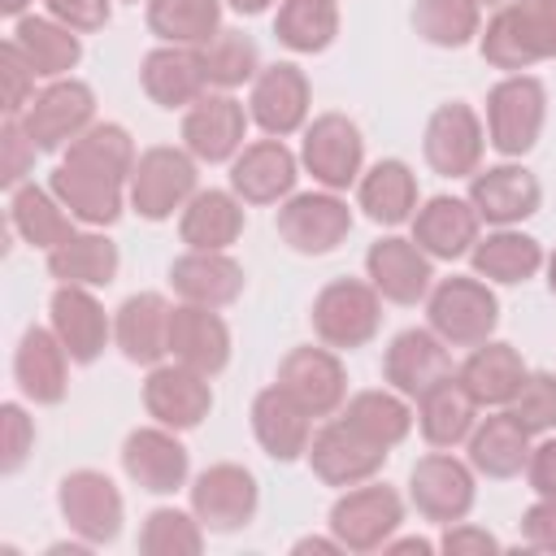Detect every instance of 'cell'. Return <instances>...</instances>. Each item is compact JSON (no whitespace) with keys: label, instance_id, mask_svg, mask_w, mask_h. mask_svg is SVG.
I'll return each mask as SVG.
<instances>
[{"label":"cell","instance_id":"obj_1","mask_svg":"<svg viewBox=\"0 0 556 556\" xmlns=\"http://www.w3.org/2000/svg\"><path fill=\"white\" fill-rule=\"evenodd\" d=\"M478 52L504 74L556 61V0H504L478 35Z\"/></svg>","mask_w":556,"mask_h":556},{"label":"cell","instance_id":"obj_2","mask_svg":"<svg viewBox=\"0 0 556 556\" xmlns=\"http://www.w3.org/2000/svg\"><path fill=\"white\" fill-rule=\"evenodd\" d=\"M426 321L447 348H478L500 326V300L478 274L439 278L426 295Z\"/></svg>","mask_w":556,"mask_h":556},{"label":"cell","instance_id":"obj_3","mask_svg":"<svg viewBox=\"0 0 556 556\" xmlns=\"http://www.w3.org/2000/svg\"><path fill=\"white\" fill-rule=\"evenodd\" d=\"M308 321H313L317 343H326L334 352L365 348L382 326V295L369 278H330L313 295Z\"/></svg>","mask_w":556,"mask_h":556},{"label":"cell","instance_id":"obj_4","mask_svg":"<svg viewBox=\"0 0 556 556\" xmlns=\"http://www.w3.org/2000/svg\"><path fill=\"white\" fill-rule=\"evenodd\" d=\"M547 122V87L534 74H504L486 91V143L500 156H526Z\"/></svg>","mask_w":556,"mask_h":556},{"label":"cell","instance_id":"obj_5","mask_svg":"<svg viewBox=\"0 0 556 556\" xmlns=\"http://www.w3.org/2000/svg\"><path fill=\"white\" fill-rule=\"evenodd\" d=\"M126 191H130V208L143 222H165V217L182 213V204L200 191L195 156L187 148H169V143L143 148Z\"/></svg>","mask_w":556,"mask_h":556},{"label":"cell","instance_id":"obj_6","mask_svg":"<svg viewBox=\"0 0 556 556\" xmlns=\"http://www.w3.org/2000/svg\"><path fill=\"white\" fill-rule=\"evenodd\" d=\"M326 526L343 543V552H378L404 526V500L395 486L369 478V482L343 486V495L330 504Z\"/></svg>","mask_w":556,"mask_h":556},{"label":"cell","instance_id":"obj_7","mask_svg":"<svg viewBox=\"0 0 556 556\" xmlns=\"http://www.w3.org/2000/svg\"><path fill=\"white\" fill-rule=\"evenodd\" d=\"M300 165L326 191H348L365 169V139L348 113H317L300 139Z\"/></svg>","mask_w":556,"mask_h":556},{"label":"cell","instance_id":"obj_8","mask_svg":"<svg viewBox=\"0 0 556 556\" xmlns=\"http://www.w3.org/2000/svg\"><path fill=\"white\" fill-rule=\"evenodd\" d=\"M278 239L300 256H326L334 252L352 230V208L339 191H300L278 204Z\"/></svg>","mask_w":556,"mask_h":556},{"label":"cell","instance_id":"obj_9","mask_svg":"<svg viewBox=\"0 0 556 556\" xmlns=\"http://www.w3.org/2000/svg\"><path fill=\"white\" fill-rule=\"evenodd\" d=\"M473 500H478L473 465L456 460L452 452H430L408 469V504L434 526L465 521L473 513Z\"/></svg>","mask_w":556,"mask_h":556},{"label":"cell","instance_id":"obj_10","mask_svg":"<svg viewBox=\"0 0 556 556\" xmlns=\"http://www.w3.org/2000/svg\"><path fill=\"white\" fill-rule=\"evenodd\" d=\"M187 491H191V513L200 517V526L208 534H235L261 508L256 473L243 469V465H235V460H222V465L200 469Z\"/></svg>","mask_w":556,"mask_h":556},{"label":"cell","instance_id":"obj_11","mask_svg":"<svg viewBox=\"0 0 556 556\" xmlns=\"http://www.w3.org/2000/svg\"><path fill=\"white\" fill-rule=\"evenodd\" d=\"M17 122L26 126L39 152H61L96 122V91L78 78H52L43 91H35Z\"/></svg>","mask_w":556,"mask_h":556},{"label":"cell","instance_id":"obj_12","mask_svg":"<svg viewBox=\"0 0 556 556\" xmlns=\"http://www.w3.org/2000/svg\"><path fill=\"white\" fill-rule=\"evenodd\" d=\"M56 508H61L65 526L78 539H87L91 547L113 543L122 534V521H126L122 491L100 469H74V473H65L61 486H56Z\"/></svg>","mask_w":556,"mask_h":556},{"label":"cell","instance_id":"obj_13","mask_svg":"<svg viewBox=\"0 0 556 556\" xmlns=\"http://www.w3.org/2000/svg\"><path fill=\"white\" fill-rule=\"evenodd\" d=\"M482 148H486V126L473 113V104L465 100H447L430 113L426 135H421V152L426 165L443 178H473L482 165Z\"/></svg>","mask_w":556,"mask_h":556},{"label":"cell","instance_id":"obj_14","mask_svg":"<svg viewBox=\"0 0 556 556\" xmlns=\"http://www.w3.org/2000/svg\"><path fill=\"white\" fill-rule=\"evenodd\" d=\"M308 417H334L348 400V369L339 361L334 348H291L278 361V378H274Z\"/></svg>","mask_w":556,"mask_h":556},{"label":"cell","instance_id":"obj_15","mask_svg":"<svg viewBox=\"0 0 556 556\" xmlns=\"http://www.w3.org/2000/svg\"><path fill=\"white\" fill-rule=\"evenodd\" d=\"M248 109L230 96V91H204L200 100H191L182 109V148L204 161V165H222L235 161L248 135Z\"/></svg>","mask_w":556,"mask_h":556},{"label":"cell","instance_id":"obj_16","mask_svg":"<svg viewBox=\"0 0 556 556\" xmlns=\"http://www.w3.org/2000/svg\"><path fill=\"white\" fill-rule=\"evenodd\" d=\"M391 447L365 439L356 426H348L343 417H330L313 443H308V465L313 473L326 482V486H356V482H369L382 473Z\"/></svg>","mask_w":556,"mask_h":556},{"label":"cell","instance_id":"obj_17","mask_svg":"<svg viewBox=\"0 0 556 556\" xmlns=\"http://www.w3.org/2000/svg\"><path fill=\"white\" fill-rule=\"evenodd\" d=\"M308 100H313L308 74L295 61H274V65H261V74L252 78L248 117L265 135L287 139V135H295V130L308 126Z\"/></svg>","mask_w":556,"mask_h":556},{"label":"cell","instance_id":"obj_18","mask_svg":"<svg viewBox=\"0 0 556 556\" xmlns=\"http://www.w3.org/2000/svg\"><path fill=\"white\" fill-rule=\"evenodd\" d=\"M122 469H126V478L139 491L174 495L178 486H187L191 456L178 443V430H169V426L156 421V426H139V430L126 434V443H122Z\"/></svg>","mask_w":556,"mask_h":556},{"label":"cell","instance_id":"obj_19","mask_svg":"<svg viewBox=\"0 0 556 556\" xmlns=\"http://www.w3.org/2000/svg\"><path fill=\"white\" fill-rule=\"evenodd\" d=\"M143 408L169 430H195L208 408H213V387L208 374L174 361V365H152L143 378Z\"/></svg>","mask_w":556,"mask_h":556},{"label":"cell","instance_id":"obj_20","mask_svg":"<svg viewBox=\"0 0 556 556\" xmlns=\"http://www.w3.org/2000/svg\"><path fill=\"white\" fill-rule=\"evenodd\" d=\"M295 178H300V161L274 135L243 143L239 156L230 161V191L243 204H282L295 191Z\"/></svg>","mask_w":556,"mask_h":556},{"label":"cell","instance_id":"obj_21","mask_svg":"<svg viewBox=\"0 0 556 556\" xmlns=\"http://www.w3.org/2000/svg\"><path fill=\"white\" fill-rule=\"evenodd\" d=\"M48 187H52V195L65 204V213H70L74 222L96 226V230L113 226V222L122 217V208H126V195H130L122 178L100 174V169L78 165V161H65V156H61V165L52 169Z\"/></svg>","mask_w":556,"mask_h":556},{"label":"cell","instance_id":"obj_22","mask_svg":"<svg viewBox=\"0 0 556 556\" xmlns=\"http://www.w3.org/2000/svg\"><path fill=\"white\" fill-rule=\"evenodd\" d=\"M365 278L378 287L382 300H391V304H417L434 287V261L417 248V239L387 235V239L369 243V252H365Z\"/></svg>","mask_w":556,"mask_h":556},{"label":"cell","instance_id":"obj_23","mask_svg":"<svg viewBox=\"0 0 556 556\" xmlns=\"http://www.w3.org/2000/svg\"><path fill=\"white\" fill-rule=\"evenodd\" d=\"M469 204L491 226H517V222L539 213L543 187L526 165L504 161V165H486L469 178Z\"/></svg>","mask_w":556,"mask_h":556},{"label":"cell","instance_id":"obj_24","mask_svg":"<svg viewBox=\"0 0 556 556\" xmlns=\"http://www.w3.org/2000/svg\"><path fill=\"white\" fill-rule=\"evenodd\" d=\"M447 374H452V352L430 326L400 330L382 352V382L408 400H417L426 387H434Z\"/></svg>","mask_w":556,"mask_h":556},{"label":"cell","instance_id":"obj_25","mask_svg":"<svg viewBox=\"0 0 556 556\" xmlns=\"http://www.w3.org/2000/svg\"><path fill=\"white\" fill-rule=\"evenodd\" d=\"M48 313H52V330H56V339L65 343V352H70L74 365L100 361V352L109 348L113 321H109L104 304L91 295V287L56 282V291H52V300H48Z\"/></svg>","mask_w":556,"mask_h":556},{"label":"cell","instance_id":"obj_26","mask_svg":"<svg viewBox=\"0 0 556 556\" xmlns=\"http://www.w3.org/2000/svg\"><path fill=\"white\" fill-rule=\"evenodd\" d=\"M139 83L148 91L152 104L161 109H187L191 100H200L208 91V74H204V52L187 48V43H161L139 61Z\"/></svg>","mask_w":556,"mask_h":556},{"label":"cell","instance_id":"obj_27","mask_svg":"<svg viewBox=\"0 0 556 556\" xmlns=\"http://www.w3.org/2000/svg\"><path fill=\"white\" fill-rule=\"evenodd\" d=\"M252 434L261 443V452L278 465H291L300 456H308L313 443V417L274 382L265 391H256L252 400Z\"/></svg>","mask_w":556,"mask_h":556},{"label":"cell","instance_id":"obj_28","mask_svg":"<svg viewBox=\"0 0 556 556\" xmlns=\"http://www.w3.org/2000/svg\"><path fill=\"white\" fill-rule=\"evenodd\" d=\"M478 208L469 204V195H430L417 213H413V239L430 261H456L478 243Z\"/></svg>","mask_w":556,"mask_h":556},{"label":"cell","instance_id":"obj_29","mask_svg":"<svg viewBox=\"0 0 556 556\" xmlns=\"http://www.w3.org/2000/svg\"><path fill=\"white\" fill-rule=\"evenodd\" d=\"M169 304L161 291H135L117 304L113 317V339L122 348V356L130 365H161V356H169Z\"/></svg>","mask_w":556,"mask_h":556},{"label":"cell","instance_id":"obj_30","mask_svg":"<svg viewBox=\"0 0 556 556\" xmlns=\"http://www.w3.org/2000/svg\"><path fill=\"white\" fill-rule=\"evenodd\" d=\"M169 356L200 369V374H222L230 365V330L217 308L204 304H178L169 313Z\"/></svg>","mask_w":556,"mask_h":556},{"label":"cell","instance_id":"obj_31","mask_svg":"<svg viewBox=\"0 0 556 556\" xmlns=\"http://www.w3.org/2000/svg\"><path fill=\"white\" fill-rule=\"evenodd\" d=\"M13 378L17 391L30 404H61L70 391V352L56 339V330L30 326L13 352Z\"/></svg>","mask_w":556,"mask_h":556},{"label":"cell","instance_id":"obj_32","mask_svg":"<svg viewBox=\"0 0 556 556\" xmlns=\"http://www.w3.org/2000/svg\"><path fill=\"white\" fill-rule=\"evenodd\" d=\"M169 287L187 304L226 308V304H235L243 295V265L235 256H226V252H195V248H187L169 265Z\"/></svg>","mask_w":556,"mask_h":556},{"label":"cell","instance_id":"obj_33","mask_svg":"<svg viewBox=\"0 0 556 556\" xmlns=\"http://www.w3.org/2000/svg\"><path fill=\"white\" fill-rule=\"evenodd\" d=\"M478 408L482 404L469 395V387L456 374H447L417 395V430L430 447H456L473 434Z\"/></svg>","mask_w":556,"mask_h":556},{"label":"cell","instance_id":"obj_34","mask_svg":"<svg viewBox=\"0 0 556 556\" xmlns=\"http://www.w3.org/2000/svg\"><path fill=\"white\" fill-rule=\"evenodd\" d=\"M243 200L235 191H195L178 213V239L195 252H226L243 235Z\"/></svg>","mask_w":556,"mask_h":556},{"label":"cell","instance_id":"obj_35","mask_svg":"<svg viewBox=\"0 0 556 556\" xmlns=\"http://www.w3.org/2000/svg\"><path fill=\"white\" fill-rule=\"evenodd\" d=\"M469 265L478 278L486 282H500V287H517L526 278H534L547 256H543V243L526 230H513V226H495L486 239H478L469 248Z\"/></svg>","mask_w":556,"mask_h":556},{"label":"cell","instance_id":"obj_36","mask_svg":"<svg viewBox=\"0 0 556 556\" xmlns=\"http://www.w3.org/2000/svg\"><path fill=\"white\" fill-rule=\"evenodd\" d=\"M356 204L378 226H404L417 213V174L400 156H387L356 178Z\"/></svg>","mask_w":556,"mask_h":556},{"label":"cell","instance_id":"obj_37","mask_svg":"<svg viewBox=\"0 0 556 556\" xmlns=\"http://www.w3.org/2000/svg\"><path fill=\"white\" fill-rule=\"evenodd\" d=\"M465 443H469V465H473V473H482V478L508 482V478H517V473L530 465V434L513 421L508 408L482 417Z\"/></svg>","mask_w":556,"mask_h":556},{"label":"cell","instance_id":"obj_38","mask_svg":"<svg viewBox=\"0 0 556 556\" xmlns=\"http://www.w3.org/2000/svg\"><path fill=\"white\" fill-rule=\"evenodd\" d=\"M117 243L104 235V230H74L65 243H56L48 252V274L56 282H70V287H109L117 278Z\"/></svg>","mask_w":556,"mask_h":556},{"label":"cell","instance_id":"obj_39","mask_svg":"<svg viewBox=\"0 0 556 556\" xmlns=\"http://www.w3.org/2000/svg\"><path fill=\"white\" fill-rule=\"evenodd\" d=\"M526 361H521V352L513 348V343H495V339H486V343H478L469 356H465V365L456 369V378L469 387V395L486 408H504L513 395H517V387L526 382Z\"/></svg>","mask_w":556,"mask_h":556},{"label":"cell","instance_id":"obj_40","mask_svg":"<svg viewBox=\"0 0 556 556\" xmlns=\"http://www.w3.org/2000/svg\"><path fill=\"white\" fill-rule=\"evenodd\" d=\"M9 39L26 52V61L35 65L39 78H65V74L83 61V39H78V30L61 26L56 17L22 13V17L13 22V35H9Z\"/></svg>","mask_w":556,"mask_h":556},{"label":"cell","instance_id":"obj_41","mask_svg":"<svg viewBox=\"0 0 556 556\" xmlns=\"http://www.w3.org/2000/svg\"><path fill=\"white\" fill-rule=\"evenodd\" d=\"M9 226L39 252H52L74 235V217L65 213V204L52 195V187H35V182L9 191Z\"/></svg>","mask_w":556,"mask_h":556},{"label":"cell","instance_id":"obj_42","mask_svg":"<svg viewBox=\"0 0 556 556\" xmlns=\"http://www.w3.org/2000/svg\"><path fill=\"white\" fill-rule=\"evenodd\" d=\"M339 417L348 426H356L365 439L382 443V447L404 443L408 430H413V421H417V413L408 408V395H400L391 387H369V391L348 395L343 408H339Z\"/></svg>","mask_w":556,"mask_h":556},{"label":"cell","instance_id":"obj_43","mask_svg":"<svg viewBox=\"0 0 556 556\" xmlns=\"http://www.w3.org/2000/svg\"><path fill=\"white\" fill-rule=\"evenodd\" d=\"M148 30L161 43L204 48L222 30V0H148Z\"/></svg>","mask_w":556,"mask_h":556},{"label":"cell","instance_id":"obj_44","mask_svg":"<svg viewBox=\"0 0 556 556\" xmlns=\"http://www.w3.org/2000/svg\"><path fill=\"white\" fill-rule=\"evenodd\" d=\"M274 35L291 52H326L339 35L334 0H278Z\"/></svg>","mask_w":556,"mask_h":556},{"label":"cell","instance_id":"obj_45","mask_svg":"<svg viewBox=\"0 0 556 556\" xmlns=\"http://www.w3.org/2000/svg\"><path fill=\"white\" fill-rule=\"evenodd\" d=\"M65 161H78V165H91L100 174H113L130 187V174H135V139L126 126L117 122H91L70 148H65Z\"/></svg>","mask_w":556,"mask_h":556},{"label":"cell","instance_id":"obj_46","mask_svg":"<svg viewBox=\"0 0 556 556\" xmlns=\"http://www.w3.org/2000/svg\"><path fill=\"white\" fill-rule=\"evenodd\" d=\"M482 4L473 0H417L413 4V30L434 48H465L482 35Z\"/></svg>","mask_w":556,"mask_h":556},{"label":"cell","instance_id":"obj_47","mask_svg":"<svg viewBox=\"0 0 556 556\" xmlns=\"http://www.w3.org/2000/svg\"><path fill=\"white\" fill-rule=\"evenodd\" d=\"M200 52H204V74H208L213 91H235L261 74L256 39L243 30H217Z\"/></svg>","mask_w":556,"mask_h":556},{"label":"cell","instance_id":"obj_48","mask_svg":"<svg viewBox=\"0 0 556 556\" xmlns=\"http://www.w3.org/2000/svg\"><path fill=\"white\" fill-rule=\"evenodd\" d=\"M204 547V526L195 513L182 508H152L139 526L143 556H195Z\"/></svg>","mask_w":556,"mask_h":556},{"label":"cell","instance_id":"obj_49","mask_svg":"<svg viewBox=\"0 0 556 556\" xmlns=\"http://www.w3.org/2000/svg\"><path fill=\"white\" fill-rule=\"evenodd\" d=\"M504 408L513 413V421H517L530 439L556 430V374H547V369H530L526 382L517 387V395H513Z\"/></svg>","mask_w":556,"mask_h":556},{"label":"cell","instance_id":"obj_50","mask_svg":"<svg viewBox=\"0 0 556 556\" xmlns=\"http://www.w3.org/2000/svg\"><path fill=\"white\" fill-rule=\"evenodd\" d=\"M0 78H4V117H22V109L35 100V78L39 74L13 39L0 43Z\"/></svg>","mask_w":556,"mask_h":556},{"label":"cell","instance_id":"obj_51","mask_svg":"<svg viewBox=\"0 0 556 556\" xmlns=\"http://www.w3.org/2000/svg\"><path fill=\"white\" fill-rule=\"evenodd\" d=\"M35 139L26 135V126L17 122V117H4V126H0V187H22L26 182V174L35 169Z\"/></svg>","mask_w":556,"mask_h":556},{"label":"cell","instance_id":"obj_52","mask_svg":"<svg viewBox=\"0 0 556 556\" xmlns=\"http://www.w3.org/2000/svg\"><path fill=\"white\" fill-rule=\"evenodd\" d=\"M0 430H4V456H0V469L4 473H17L35 447V421L26 417L22 404H0Z\"/></svg>","mask_w":556,"mask_h":556},{"label":"cell","instance_id":"obj_53","mask_svg":"<svg viewBox=\"0 0 556 556\" xmlns=\"http://www.w3.org/2000/svg\"><path fill=\"white\" fill-rule=\"evenodd\" d=\"M48 4V17H56L61 26L87 35V30H100L109 26V0H43Z\"/></svg>","mask_w":556,"mask_h":556},{"label":"cell","instance_id":"obj_54","mask_svg":"<svg viewBox=\"0 0 556 556\" xmlns=\"http://www.w3.org/2000/svg\"><path fill=\"white\" fill-rule=\"evenodd\" d=\"M521 539L534 552H556V500L539 495L526 513H521Z\"/></svg>","mask_w":556,"mask_h":556},{"label":"cell","instance_id":"obj_55","mask_svg":"<svg viewBox=\"0 0 556 556\" xmlns=\"http://www.w3.org/2000/svg\"><path fill=\"white\" fill-rule=\"evenodd\" d=\"M439 552L447 556H486V552H500V539L486 534L482 526H469V521H452L439 539Z\"/></svg>","mask_w":556,"mask_h":556},{"label":"cell","instance_id":"obj_56","mask_svg":"<svg viewBox=\"0 0 556 556\" xmlns=\"http://www.w3.org/2000/svg\"><path fill=\"white\" fill-rule=\"evenodd\" d=\"M526 478H530V491H534V495L556 500V434H552V439H543L539 447H530Z\"/></svg>","mask_w":556,"mask_h":556},{"label":"cell","instance_id":"obj_57","mask_svg":"<svg viewBox=\"0 0 556 556\" xmlns=\"http://www.w3.org/2000/svg\"><path fill=\"white\" fill-rule=\"evenodd\" d=\"M382 552H434V543H426V539H387V547Z\"/></svg>","mask_w":556,"mask_h":556},{"label":"cell","instance_id":"obj_58","mask_svg":"<svg viewBox=\"0 0 556 556\" xmlns=\"http://www.w3.org/2000/svg\"><path fill=\"white\" fill-rule=\"evenodd\" d=\"M295 552H343V543L330 534V539H300Z\"/></svg>","mask_w":556,"mask_h":556},{"label":"cell","instance_id":"obj_59","mask_svg":"<svg viewBox=\"0 0 556 556\" xmlns=\"http://www.w3.org/2000/svg\"><path fill=\"white\" fill-rule=\"evenodd\" d=\"M235 13H243V17H256V13H265L274 0H226Z\"/></svg>","mask_w":556,"mask_h":556},{"label":"cell","instance_id":"obj_60","mask_svg":"<svg viewBox=\"0 0 556 556\" xmlns=\"http://www.w3.org/2000/svg\"><path fill=\"white\" fill-rule=\"evenodd\" d=\"M26 4H30V0H0V13H9V17H22V13H26Z\"/></svg>","mask_w":556,"mask_h":556},{"label":"cell","instance_id":"obj_61","mask_svg":"<svg viewBox=\"0 0 556 556\" xmlns=\"http://www.w3.org/2000/svg\"><path fill=\"white\" fill-rule=\"evenodd\" d=\"M547 291H552V295H556V252H552V256H547Z\"/></svg>","mask_w":556,"mask_h":556},{"label":"cell","instance_id":"obj_62","mask_svg":"<svg viewBox=\"0 0 556 556\" xmlns=\"http://www.w3.org/2000/svg\"><path fill=\"white\" fill-rule=\"evenodd\" d=\"M473 4H504V0H473Z\"/></svg>","mask_w":556,"mask_h":556}]
</instances>
